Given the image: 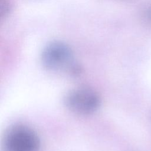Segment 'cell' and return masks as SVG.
Returning a JSON list of instances; mask_svg holds the SVG:
<instances>
[{
  "label": "cell",
  "mask_w": 151,
  "mask_h": 151,
  "mask_svg": "<svg viewBox=\"0 0 151 151\" xmlns=\"http://www.w3.org/2000/svg\"><path fill=\"white\" fill-rule=\"evenodd\" d=\"M41 61L44 67L54 72L71 71L75 73L76 67L73 64V56L70 48L61 42L48 44L43 50Z\"/></svg>",
  "instance_id": "3957f363"
},
{
  "label": "cell",
  "mask_w": 151,
  "mask_h": 151,
  "mask_svg": "<svg viewBox=\"0 0 151 151\" xmlns=\"http://www.w3.org/2000/svg\"><path fill=\"white\" fill-rule=\"evenodd\" d=\"M3 151H39L40 140L29 126L15 124L5 130L2 140Z\"/></svg>",
  "instance_id": "6da1fadb"
},
{
  "label": "cell",
  "mask_w": 151,
  "mask_h": 151,
  "mask_svg": "<svg viewBox=\"0 0 151 151\" xmlns=\"http://www.w3.org/2000/svg\"><path fill=\"white\" fill-rule=\"evenodd\" d=\"M65 106L71 112L79 115H89L96 111L101 104L99 95L88 87L70 90L64 99Z\"/></svg>",
  "instance_id": "7a4b0ae2"
}]
</instances>
